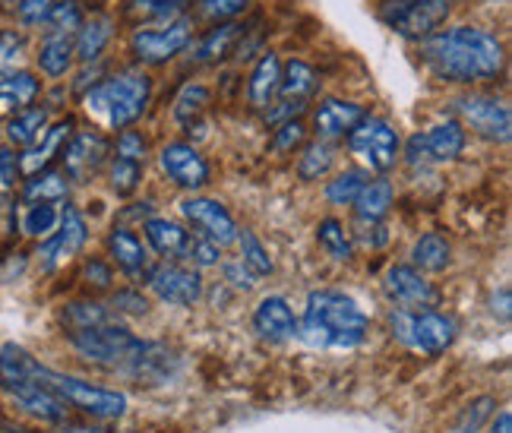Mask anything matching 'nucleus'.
<instances>
[{
  "label": "nucleus",
  "instance_id": "44",
  "mask_svg": "<svg viewBox=\"0 0 512 433\" xmlns=\"http://www.w3.org/2000/svg\"><path fill=\"white\" fill-rule=\"evenodd\" d=\"M494 411H497V399L494 396H481L475 402H468L462 408V415L456 418V433H481V427L494 418Z\"/></svg>",
  "mask_w": 512,
  "mask_h": 433
},
{
  "label": "nucleus",
  "instance_id": "58",
  "mask_svg": "<svg viewBox=\"0 0 512 433\" xmlns=\"http://www.w3.org/2000/svg\"><path fill=\"white\" fill-rule=\"evenodd\" d=\"M497 313H500L503 323H509V288L500 291V307H494V317H497Z\"/></svg>",
  "mask_w": 512,
  "mask_h": 433
},
{
  "label": "nucleus",
  "instance_id": "27",
  "mask_svg": "<svg viewBox=\"0 0 512 433\" xmlns=\"http://www.w3.org/2000/svg\"><path fill=\"white\" fill-rule=\"evenodd\" d=\"M111 32H114V23H111L108 16H95V19H89V23H83L80 35H76V42H73L76 61L95 64L98 57L105 54V48L111 42Z\"/></svg>",
  "mask_w": 512,
  "mask_h": 433
},
{
  "label": "nucleus",
  "instance_id": "43",
  "mask_svg": "<svg viewBox=\"0 0 512 433\" xmlns=\"http://www.w3.org/2000/svg\"><path fill=\"white\" fill-rule=\"evenodd\" d=\"M238 244H241V263L256 275V279H263V275H272L275 263L269 257V250L263 247V241L256 238L253 231H241L238 234Z\"/></svg>",
  "mask_w": 512,
  "mask_h": 433
},
{
  "label": "nucleus",
  "instance_id": "18",
  "mask_svg": "<svg viewBox=\"0 0 512 433\" xmlns=\"http://www.w3.org/2000/svg\"><path fill=\"white\" fill-rule=\"evenodd\" d=\"M159 168L181 190H203L209 184V162L190 143H168L159 152Z\"/></svg>",
  "mask_w": 512,
  "mask_h": 433
},
{
  "label": "nucleus",
  "instance_id": "4",
  "mask_svg": "<svg viewBox=\"0 0 512 433\" xmlns=\"http://www.w3.org/2000/svg\"><path fill=\"white\" fill-rule=\"evenodd\" d=\"M29 361H32V354L19 345H0V389H4L16 402V408H23L26 415L45 424H64L70 415V405L64 399H57L45 383H38L32 377Z\"/></svg>",
  "mask_w": 512,
  "mask_h": 433
},
{
  "label": "nucleus",
  "instance_id": "9",
  "mask_svg": "<svg viewBox=\"0 0 512 433\" xmlns=\"http://www.w3.org/2000/svg\"><path fill=\"white\" fill-rule=\"evenodd\" d=\"M193 38V23L187 16H177L165 26H143L130 35V54L140 64L159 67L168 64L171 57L181 54Z\"/></svg>",
  "mask_w": 512,
  "mask_h": 433
},
{
  "label": "nucleus",
  "instance_id": "20",
  "mask_svg": "<svg viewBox=\"0 0 512 433\" xmlns=\"http://www.w3.org/2000/svg\"><path fill=\"white\" fill-rule=\"evenodd\" d=\"M367 117V108L348 98H323L320 108L313 111V133L323 140H342Z\"/></svg>",
  "mask_w": 512,
  "mask_h": 433
},
{
  "label": "nucleus",
  "instance_id": "46",
  "mask_svg": "<svg viewBox=\"0 0 512 433\" xmlns=\"http://www.w3.org/2000/svg\"><path fill=\"white\" fill-rule=\"evenodd\" d=\"M181 257L187 263H193L196 269H209V266H219L222 263V247L206 241V238H200V234H190Z\"/></svg>",
  "mask_w": 512,
  "mask_h": 433
},
{
  "label": "nucleus",
  "instance_id": "7",
  "mask_svg": "<svg viewBox=\"0 0 512 433\" xmlns=\"http://www.w3.org/2000/svg\"><path fill=\"white\" fill-rule=\"evenodd\" d=\"M389 329L399 342L415 348L427 358H437L452 342H456V320L440 310H402L396 307L389 313Z\"/></svg>",
  "mask_w": 512,
  "mask_h": 433
},
{
  "label": "nucleus",
  "instance_id": "56",
  "mask_svg": "<svg viewBox=\"0 0 512 433\" xmlns=\"http://www.w3.org/2000/svg\"><path fill=\"white\" fill-rule=\"evenodd\" d=\"M494 424H490V433H512V411L503 408L497 418H490Z\"/></svg>",
  "mask_w": 512,
  "mask_h": 433
},
{
  "label": "nucleus",
  "instance_id": "26",
  "mask_svg": "<svg viewBox=\"0 0 512 433\" xmlns=\"http://www.w3.org/2000/svg\"><path fill=\"white\" fill-rule=\"evenodd\" d=\"M38 92H42V83L26 70L0 76V114H16L29 108L38 98Z\"/></svg>",
  "mask_w": 512,
  "mask_h": 433
},
{
  "label": "nucleus",
  "instance_id": "40",
  "mask_svg": "<svg viewBox=\"0 0 512 433\" xmlns=\"http://www.w3.org/2000/svg\"><path fill=\"white\" fill-rule=\"evenodd\" d=\"M332 162H336V155H332V149L326 143H310V146H304L301 159H298V177L307 184L320 181V177L329 174Z\"/></svg>",
  "mask_w": 512,
  "mask_h": 433
},
{
  "label": "nucleus",
  "instance_id": "50",
  "mask_svg": "<svg viewBox=\"0 0 512 433\" xmlns=\"http://www.w3.org/2000/svg\"><path fill=\"white\" fill-rule=\"evenodd\" d=\"M80 279H83L92 291H108L111 282H114V272H111V266H108L102 257H89V260L83 263Z\"/></svg>",
  "mask_w": 512,
  "mask_h": 433
},
{
  "label": "nucleus",
  "instance_id": "61",
  "mask_svg": "<svg viewBox=\"0 0 512 433\" xmlns=\"http://www.w3.org/2000/svg\"><path fill=\"white\" fill-rule=\"evenodd\" d=\"M174 4H177V0H174Z\"/></svg>",
  "mask_w": 512,
  "mask_h": 433
},
{
  "label": "nucleus",
  "instance_id": "11",
  "mask_svg": "<svg viewBox=\"0 0 512 433\" xmlns=\"http://www.w3.org/2000/svg\"><path fill=\"white\" fill-rule=\"evenodd\" d=\"M345 140H348V149L358 155L370 171L386 174L399 159V133L389 121H383V117L367 114L364 121L345 136Z\"/></svg>",
  "mask_w": 512,
  "mask_h": 433
},
{
  "label": "nucleus",
  "instance_id": "6",
  "mask_svg": "<svg viewBox=\"0 0 512 433\" xmlns=\"http://www.w3.org/2000/svg\"><path fill=\"white\" fill-rule=\"evenodd\" d=\"M29 370L38 383H45L57 399H64L70 408L83 411V415L95 418V421H117L127 411V396L117 389H105L95 386L89 380L70 377V373H61L54 367H45L42 361H29Z\"/></svg>",
  "mask_w": 512,
  "mask_h": 433
},
{
  "label": "nucleus",
  "instance_id": "24",
  "mask_svg": "<svg viewBox=\"0 0 512 433\" xmlns=\"http://www.w3.org/2000/svg\"><path fill=\"white\" fill-rule=\"evenodd\" d=\"M241 35H244L241 23H219V26L209 29L200 38V45H196V51H193V61L196 64H219V61H225V57L234 51V45L241 42Z\"/></svg>",
  "mask_w": 512,
  "mask_h": 433
},
{
  "label": "nucleus",
  "instance_id": "51",
  "mask_svg": "<svg viewBox=\"0 0 512 433\" xmlns=\"http://www.w3.org/2000/svg\"><path fill=\"white\" fill-rule=\"evenodd\" d=\"M111 307H114L117 313H130V317H146V313H149V301H146L136 288L117 291L114 298H111Z\"/></svg>",
  "mask_w": 512,
  "mask_h": 433
},
{
  "label": "nucleus",
  "instance_id": "19",
  "mask_svg": "<svg viewBox=\"0 0 512 433\" xmlns=\"http://www.w3.org/2000/svg\"><path fill=\"white\" fill-rule=\"evenodd\" d=\"M73 133H76V121H73V117H64V121H57V124L45 127V133L38 136V140H35L23 155H19V174L32 177V174H38V171L51 168L54 159H61V152H64V146L70 143V136H73Z\"/></svg>",
  "mask_w": 512,
  "mask_h": 433
},
{
  "label": "nucleus",
  "instance_id": "8",
  "mask_svg": "<svg viewBox=\"0 0 512 433\" xmlns=\"http://www.w3.org/2000/svg\"><path fill=\"white\" fill-rule=\"evenodd\" d=\"M449 10L452 7L440 4V0H383L377 16L396 35L411 38V42H424L446 23Z\"/></svg>",
  "mask_w": 512,
  "mask_h": 433
},
{
  "label": "nucleus",
  "instance_id": "39",
  "mask_svg": "<svg viewBox=\"0 0 512 433\" xmlns=\"http://www.w3.org/2000/svg\"><path fill=\"white\" fill-rule=\"evenodd\" d=\"M367 184V174L361 168H348L342 171L336 181L326 184V200L332 206H354V200H358V193L364 190Z\"/></svg>",
  "mask_w": 512,
  "mask_h": 433
},
{
  "label": "nucleus",
  "instance_id": "21",
  "mask_svg": "<svg viewBox=\"0 0 512 433\" xmlns=\"http://www.w3.org/2000/svg\"><path fill=\"white\" fill-rule=\"evenodd\" d=\"M253 329L266 342H288L298 336V317L285 298H263L253 310Z\"/></svg>",
  "mask_w": 512,
  "mask_h": 433
},
{
  "label": "nucleus",
  "instance_id": "14",
  "mask_svg": "<svg viewBox=\"0 0 512 433\" xmlns=\"http://www.w3.org/2000/svg\"><path fill=\"white\" fill-rule=\"evenodd\" d=\"M111 155V143L105 140L98 130H76L70 136V143L61 152V162H64V174L76 184H86L92 177L105 168Z\"/></svg>",
  "mask_w": 512,
  "mask_h": 433
},
{
  "label": "nucleus",
  "instance_id": "29",
  "mask_svg": "<svg viewBox=\"0 0 512 433\" xmlns=\"http://www.w3.org/2000/svg\"><path fill=\"white\" fill-rule=\"evenodd\" d=\"M452 263V247L440 231H427L411 247V266L418 272H443Z\"/></svg>",
  "mask_w": 512,
  "mask_h": 433
},
{
  "label": "nucleus",
  "instance_id": "45",
  "mask_svg": "<svg viewBox=\"0 0 512 433\" xmlns=\"http://www.w3.org/2000/svg\"><path fill=\"white\" fill-rule=\"evenodd\" d=\"M304 143H307V127H304V121H285V124H279L275 127V133H272V140H269V152L272 155H291L294 149H304Z\"/></svg>",
  "mask_w": 512,
  "mask_h": 433
},
{
  "label": "nucleus",
  "instance_id": "3",
  "mask_svg": "<svg viewBox=\"0 0 512 433\" xmlns=\"http://www.w3.org/2000/svg\"><path fill=\"white\" fill-rule=\"evenodd\" d=\"M367 313L342 291H313L298 323V336L317 348H358L367 339Z\"/></svg>",
  "mask_w": 512,
  "mask_h": 433
},
{
  "label": "nucleus",
  "instance_id": "33",
  "mask_svg": "<svg viewBox=\"0 0 512 433\" xmlns=\"http://www.w3.org/2000/svg\"><path fill=\"white\" fill-rule=\"evenodd\" d=\"M392 184L386 177H377V181H367L364 190L358 193V200H354V212H358V219H370V222H383L386 212L392 206Z\"/></svg>",
  "mask_w": 512,
  "mask_h": 433
},
{
  "label": "nucleus",
  "instance_id": "38",
  "mask_svg": "<svg viewBox=\"0 0 512 433\" xmlns=\"http://www.w3.org/2000/svg\"><path fill=\"white\" fill-rule=\"evenodd\" d=\"M177 10H181V4H174V0H127V16L143 26L146 23L165 26L171 19H177Z\"/></svg>",
  "mask_w": 512,
  "mask_h": 433
},
{
  "label": "nucleus",
  "instance_id": "59",
  "mask_svg": "<svg viewBox=\"0 0 512 433\" xmlns=\"http://www.w3.org/2000/svg\"><path fill=\"white\" fill-rule=\"evenodd\" d=\"M7 433H38V430H23V427H10Z\"/></svg>",
  "mask_w": 512,
  "mask_h": 433
},
{
  "label": "nucleus",
  "instance_id": "28",
  "mask_svg": "<svg viewBox=\"0 0 512 433\" xmlns=\"http://www.w3.org/2000/svg\"><path fill=\"white\" fill-rule=\"evenodd\" d=\"M48 127V108L42 105H29L23 111H16L10 114V121H7V140L19 149H29L38 136L45 133Z\"/></svg>",
  "mask_w": 512,
  "mask_h": 433
},
{
  "label": "nucleus",
  "instance_id": "5",
  "mask_svg": "<svg viewBox=\"0 0 512 433\" xmlns=\"http://www.w3.org/2000/svg\"><path fill=\"white\" fill-rule=\"evenodd\" d=\"M152 102V80L143 70H121L86 92V108L108 127L127 130L143 117Z\"/></svg>",
  "mask_w": 512,
  "mask_h": 433
},
{
  "label": "nucleus",
  "instance_id": "34",
  "mask_svg": "<svg viewBox=\"0 0 512 433\" xmlns=\"http://www.w3.org/2000/svg\"><path fill=\"white\" fill-rule=\"evenodd\" d=\"M61 225V209L57 203H32L19 215V231L29 234V238H51Z\"/></svg>",
  "mask_w": 512,
  "mask_h": 433
},
{
  "label": "nucleus",
  "instance_id": "15",
  "mask_svg": "<svg viewBox=\"0 0 512 433\" xmlns=\"http://www.w3.org/2000/svg\"><path fill=\"white\" fill-rule=\"evenodd\" d=\"M181 215L196 228V234L219 247L228 244H238V222L234 215L219 203V200H209V196H190V200L181 203Z\"/></svg>",
  "mask_w": 512,
  "mask_h": 433
},
{
  "label": "nucleus",
  "instance_id": "37",
  "mask_svg": "<svg viewBox=\"0 0 512 433\" xmlns=\"http://www.w3.org/2000/svg\"><path fill=\"white\" fill-rule=\"evenodd\" d=\"M317 241H320V247L329 253L332 260L348 263L354 257V241H351L348 228L339 219H323L317 225Z\"/></svg>",
  "mask_w": 512,
  "mask_h": 433
},
{
  "label": "nucleus",
  "instance_id": "36",
  "mask_svg": "<svg viewBox=\"0 0 512 433\" xmlns=\"http://www.w3.org/2000/svg\"><path fill=\"white\" fill-rule=\"evenodd\" d=\"M209 102H212V92L203 83H187L174 102V121L190 127L193 121H200V117L206 114Z\"/></svg>",
  "mask_w": 512,
  "mask_h": 433
},
{
  "label": "nucleus",
  "instance_id": "49",
  "mask_svg": "<svg viewBox=\"0 0 512 433\" xmlns=\"http://www.w3.org/2000/svg\"><path fill=\"white\" fill-rule=\"evenodd\" d=\"M146 152H149V143L140 130H121V136H117V143H114V155L146 165Z\"/></svg>",
  "mask_w": 512,
  "mask_h": 433
},
{
  "label": "nucleus",
  "instance_id": "17",
  "mask_svg": "<svg viewBox=\"0 0 512 433\" xmlns=\"http://www.w3.org/2000/svg\"><path fill=\"white\" fill-rule=\"evenodd\" d=\"M383 291L402 310H433L440 304V291L415 266H389L383 275Z\"/></svg>",
  "mask_w": 512,
  "mask_h": 433
},
{
  "label": "nucleus",
  "instance_id": "47",
  "mask_svg": "<svg viewBox=\"0 0 512 433\" xmlns=\"http://www.w3.org/2000/svg\"><path fill=\"white\" fill-rule=\"evenodd\" d=\"M250 7V0H200V16L209 23H234V16H241Z\"/></svg>",
  "mask_w": 512,
  "mask_h": 433
},
{
  "label": "nucleus",
  "instance_id": "60",
  "mask_svg": "<svg viewBox=\"0 0 512 433\" xmlns=\"http://www.w3.org/2000/svg\"><path fill=\"white\" fill-rule=\"evenodd\" d=\"M440 4H449V7H452V4H456V0H440Z\"/></svg>",
  "mask_w": 512,
  "mask_h": 433
},
{
  "label": "nucleus",
  "instance_id": "10",
  "mask_svg": "<svg viewBox=\"0 0 512 433\" xmlns=\"http://www.w3.org/2000/svg\"><path fill=\"white\" fill-rule=\"evenodd\" d=\"M452 114L459 117L462 127H471L478 136L490 143H509L512 136V114L509 105L500 102L494 95H481V92H471V95H459L452 102Z\"/></svg>",
  "mask_w": 512,
  "mask_h": 433
},
{
  "label": "nucleus",
  "instance_id": "48",
  "mask_svg": "<svg viewBox=\"0 0 512 433\" xmlns=\"http://www.w3.org/2000/svg\"><path fill=\"white\" fill-rule=\"evenodd\" d=\"M26 51V38L16 29H4L0 32V76L13 73V67L19 64V57Z\"/></svg>",
  "mask_w": 512,
  "mask_h": 433
},
{
  "label": "nucleus",
  "instance_id": "30",
  "mask_svg": "<svg viewBox=\"0 0 512 433\" xmlns=\"http://www.w3.org/2000/svg\"><path fill=\"white\" fill-rule=\"evenodd\" d=\"M317 92V70H313L307 61L294 57L282 67V83H279V95L285 102H307V98Z\"/></svg>",
  "mask_w": 512,
  "mask_h": 433
},
{
  "label": "nucleus",
  "instance_id": "52",
  "mask_svg": "<svg viewBox=\"0 0 512 433\" xmlns=\"http://www.w3.org/2000/svg\"><path fill=\"white\" fill-rule=\"evenodd\" d=\"M54 7V0H19V23L23 26H45V19Z\"/></svg>",
  "mask_w": 512,
  "mask_h": 433
},
{
  "label": "nucleus",
  "instance_id": "35",
  "mask_svg": "<svg viewBox=\"0 0 512 433\" xmlns=\"http://www.w3.org/2000/svg\"><path fill=\"white\" fill-rule=\"evenodd\" d=\"M61 323L67 332H80V329L111 323V313L105 304H98V301H73L61 310Z\"/></svg>",
  "mask_w": 512,
  "mask_h": 433
},
{
  "label": "nucleus",
  "instance_id": "23",
  "mask_svg": "<svg viewBox=\"0 0 512 433\" xmlns=\"http://www.w3.org/2000/svg\"><path fill=\"white\" fill-rule=\"evenodd\" d=\"M279 83H282V61H279V54L266 51L250 73V86H247L250 105L260 111L275 105V98H279Z\"/></svg>",
  "mask_w": 512,
  "mask_h": 433
},
{
  "label": "nucleus",
  "instance_id": "13",
  "mask_svg": "<svg viewBox=\"0 0 512 433\" xmlns=\"http://www.w3.org/2000/svg\"><path fill=\"white\" fill-rule=\"evenodd\" d=\"M146 285L159 301L174 307H193L203 298V279L200 269L177 266V263H155L146 269Z\"/></svg>",
  "mask_w": 512,
  "mask_h": 433
},
{
  "label": "nucleus",
  "instance_id": "16",
  "mask_svg": "<svg viewBox=\"0 0 512 433\" xmlns=\"http://www.w3.org/2000/svg\"><path fill=\"white\" fill-rule=\"evenodd\" d=\"M86 241H89V225L83 219V212L76 206H67L61 212V225H57V231L38 250V263H42L45 272H54L57 266L70 263L86 247Z\"/></svg>",
  "mask_w": 512,
  "mask_h": 433
},
{
  "label": "nucleus",
  "instance_id": "1",
  "mask_svg": "<svg viewBox=\"0 0 512 433\" xmlns=\"http://www.w3.org/2000/svg\"><path fill=\"white\" fill-rule=\"evenodd\" d=\"M67 339H70V348L80 354L83 361L98 364L105 370H117L146 386L165 383L177 367V358L168 345L133 336L127 326H117V323L67 332Z\"/></svg>",
  "mask_w": 512,
  "mask_h": 433
},
{
  "label": "nucleus",
  "instance_id": "25",
  "mask_svg": "<svg viewBox=\"0 0 512 433\" xmlns=\"http://www.w3.org/2000/svg\"><path fill=\"white\" fill-rule=\"evenodd\" d=\"M70 196V177L57 168H45L32 177H26V187H23V203H64Z\"/></svg>",
  "mask_w": 512,
  "mask_h": 433
},
{
  "label": "nucleus",
  "instance_id": "54",
  "mask_svg": "<svg viewBox=\"0 0 512 433\" xmlns=\"http://www.w3.org/2000/svg\"><path fill=\"white\" fill-rule=\"evenodd\" d=\"M225 282H231L238 291H250L256 285V275L241 260H234V263H225Z\"/></svg>",
  "mask_w": 512,
  "mask_h": 433
},
{
  "label": "nucleus",
  "instance_id": "42",
  "mask_svg": "<svg viewBox=\"0 0 512 433\" xmlns=\"http://www.w3.org/2000/svg\"><path fill=\"white\" fill-rule=\"evenodd\" d=\"M108 181L117 196H133L143 181V162H130V159H121V155H114L108 165Z\"/></svg>",
  "mask_w": 512,
  "mask_h": 433
},
{
  "label": "nucleus",
  "instance_id": "32",
  "mask_svg": "<svg viewBox=\"0 0 512 433\" xmlns=\"http://www.w3.org/2000/svg\"><path fill=\"white\" fill-rule=\"evenodd\" d=\"M73 38L70 35H45L42 48H38V67L51 80H61L73 67Z\"/></svg>",
  "mask_w": 512,
  "mask_h": 433
},
{
  "label": "nucleus",
  "instance_id": "57",
  "mask_svg": "<svg viewBox=\"0 0 512 433\" xmlns=\"http://www.w3.org/2000/svg\"><path fill=\"white\" fill-rule=\"evenodd\" d=\"M61 433H108L105 427H92V424H64Z\"/></svg>",
  "mask_w": 512,
  "mask_h": 433
},
{
  "label": "nucleus",
  "instance_id": "12",
  "mask_svg": "<svg viewBox=\"0 0 512 433\" xmlns=\"http://www.w3.org/2000/svg\"><path fill=\"white\" fill-rule=\"evenodd\" d=\"M465 149V127L459 121L437 124L424 133H415L405 143V162L411 168H427V165H443L459 159Z\"/></svg>",
  "mask_w": 512,
  "mask_h": 433
},
{
  "label": "nucleus",
  "instance_id": "41",
  "mask_svg": "<svg viewBox=\"0 0 512 433\" xmlns=\"http://www.w3.org/2000/svg\"><path fill=\"white\" fill-rule=\"evenodd\" d=\"M83 23H86L83 7L76 4V0H54V7L45 19L48 35H73V32H80Z\"/></svg>",
  "mask_w": 512,
  "mask_h": 433
},
{
  "label": "nucleus",
  "instance_id": "2",
  "mask_svg": "<svg viewBox=\"0 0 512 433\" xmlns=\"http://www.w3.org/2000/svg\"><path fill=\"white\" fill-rule=\"evenodd\" d=\"M421 61L443 83H484L503 73L506 51L497 35L478 26H456L424 38Z\"/></svg>",
  "mask_w": 512,
  "mask_h": 433
},
{
  "label": "nucleus",
  "instance_id": "31",
  "mask_svg": "<svg viewBox=\"0 0 512 433\" xmlns=\"http://www.w3.org/2000/svg\"><path fill=\"white\" fill-rule=\"evenodd\" d=\"M143 231H146V241L152 244L155 253H162V257L174 260L184 253V244L190 238V231H184L177 222H168V219H146L143 222Z\"/></svg>",
  "mask_w": 512,
  "mask_h": 433
},
{
  "label": "nucleus",
  "instance_id": "55",
  "mask_svg": "<svg viewBox=\"0 0 512 433\" xmlns=\"http://www.w3.org/2000/svg\"><path fill=\"white\" fill-rule=\"evenodd\" d=\"M16 177H19V159L10 149L0 146V187H13Z\"/></svg>",
  "mask_w": 512,
  "mask_h": 433
},
{
  "label": "nucleus",
  "instance_id": "53",
  "mask_svg": "<svg viewBox=\"0 0 512 433\" xmlns=\"http://www.w3.org/2000/svg\"><path fill=\"white\" fill-rule=\"evenodd\" d=\"M354 238H358L364 247H383L386 241H389V234H386V228H383V222H370V219H358V225H354Z\"/></svg>",
  "mask_w": 512,
  "mask_h": 433
},
{
  "label": "nucleus",
  "instance_id": "22",
  "mask_svg": "<svg viewBox=\"0 0 512 433\" xmlns=\"http://www.w3.org/2000/svg\"><path fill=\"white\" fill-rule=\"evenodd\" d=\"M105 250L108 257L117 263V269H124L127 275H146L149 269V253L143 247V241L124 225H114L105 238Z\"/></svg>",
  "mask_w": 512,
  "mask_h": 433
}]
</instances>
